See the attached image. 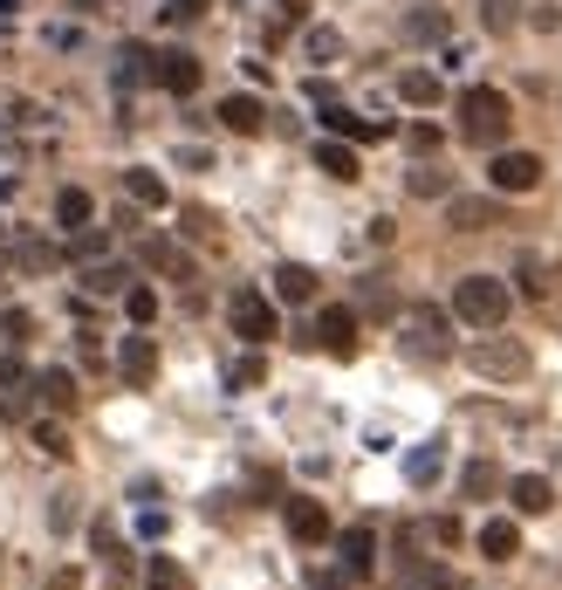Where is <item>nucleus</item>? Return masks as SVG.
I'll return each instance as SVG.
<instances>
[{"instance_id": "f257e3e1", "label": "nucleus", "mask_w": 562, "mask_h": 590, "mask_svg": "<svg viewBox=\"0 0 562 590\" xmlns=\"http://www.w3.org/2000/svg\"><path fill=\"white\" fill-rule=\"evenodd\" d=\"M508 124H514V103H508V90H488V83L460 90V138H466V144H488V151H501Z\"/></svg>"}, {"instance_id": "f03ea898", "label": "nucleus", "mask_w": 562, "mask_h": 590, "mask_svg": "<svg viewBox=\"0 0 562 590\" xmlns=\"http://www.w3.org/2000/svg\"><path fill=\"white\" fill-rule=\"evenodd\" d=\"M508 309H514V289L501 282V274H466V282L453 289V317L466 330H501Z\"/></svg>"}, {"instance_id": "7ed1b4c3", "label": "nucleus", "mask_w": 562, "mask_h": 590, "mask_svg": "<svg viewBox=\"0 0 562 590\" xmlns=\"http://www.w3.org/2000/svg\"><path fill=\"white\" fill-rule=\"evenodd\" d=\"M405 358H419V364H439V358H453V317L446 309H432V302H412L405 309Z\"/></svg>"}, {"instance_id": "20e7f679", "label": "nucleus", "mask_w": 562, "mask_h": 590, "mask_svg": "<svg viewBox=\"0 0 562 590\" xmlns=\"http://www.w3.org/2000/svg\"><path fill=\"white\" fill-rule=\"evenodd\" d=\"M466 364L480 371V378H494V384H521V378H529V343H521V337H480L473 350H466Z\"/></svg>"}, {"instance_id": "39448f33", "label": "nucleus", "mask_w": 562, "mask_h": 590, "mask_svg": "<svg viewBox=\"0 0 562 590\" xmlns=\"http://www.w3.org/2000/svg\"><path fill=\"white\" fill-rule=\"evenodd\" d=\"M227 323H233V337H240V343H254V350L281 330L274 302H268L261 289H233V296H227Z\"/></svg>"}, {"instance_id": "423d86ee", "label": "nucleus", "mask_w": 562, "mask_h": 590, "mask_svg": "<svg viewBox=\"0 0 562 590\" xmlns=\"http://www.w3.org/2000/svg\"><path fill=\"white\" fill-rule=\"evenodd\" d=\"M501 220H508V207L494 200V192H446V227L453 233H488Z\"/></svg>"}, {"instance_id": "0eeeda50", "label": "nucleus", "mask_w": 562, "mask_h": 590, "mask_svg": "<svg viewBox=\"0 0 562 590\" xmlns=\"http://www.w3.org/2000/svg\"><path fill=\"white\" fill-rule=\"evenodd\" d=\"M488 186L501 192V200H514V192H535V186H542V159H535V151H494Z\"/></svg>"}, {"instance_id": "6e6552de", "label": "nucleus", "mask_w": 562, "mask_h": 590, "mask_svg": "<svg viewBox=\"0 0 562 590\" xmlns=\"http://www.w3.org/2000/svg\"><path fill=\"white\" fill-rule=\"evenodd\" d=\"M337 563H343V577H350V583H364V577L378 570V529H371V522L343 529V536H337Z\"/></svg>"}, {"instance_id": "1a4fd4ad", "label": "nucleus", "mask_w": 562, "mask_h": 590, "mask_svg": "<svg viewBox=\"0 0 562 590\" xmlns=\"http://www.w3.org/2000/svg\"><path fill=\"white\" fill-rule=\"evenodd\" d=\"M281 522H289V542H302V549H315V542H330V508L323 501H281Z\"/></svg>"}, {"instance_id": "9d476101", "label": "nucleus", "mask_w": 562, "mask_h": 590, "mask_svg": "<svg viewBox=\"0 0 562 590\" xmlns=\"http://www.w3.org/2000/svg\"><path fill=\"white\" fill-rule=\"evenodd\" d=\"M315 343L330 350V358H357V309H343V302H330L323 317H315Z\"/></svg>"}, {"instance_id": "9b49d317", "label": "nucleus", "mask_w": 562, "mask_h": 590, "mask_svg": "<svg viewBox=\"0 0 562 590\" xmlns=\"http://www.w3.org/2000/svg\"><path fill=\"white\" fill-rule=\"evenodd\" d=\"M323 131H330V138H391L384 117H357V110H343V103H323Z\"/></svg>"}, {"instance_id": "f8f14e48", "label": "nucleus", "mask_w": 562, "mask_h": 590, "mask_svg": "<svg viewBox=\"0 0 562 590\" xmlns=\"http://www.w3.org/2000/svg\"><path fill=\"white\" fill-rule=\"evenodd\" d=\"M480 557H488V563H514L521 557V522H508V516L480 522Z\"/></svg>"}, {"instance_id": "ddd939ff", "label": "nucleus", "mask_w": 562, "mask_h": 590, "mask_svg": "<svg viewBox=\"0 0 562 590\" xmlns=\"http://www.w3.org/2000/svg\"><path fill=\"white\" fill-rule=\"evenodd\" d=\"M117 371H124L131 384H151L158 378V343L138 330V337H124V350H117Z\"/></svg>"}, {"instance_id": "4468645a", "label": "nucleus", "mask_w": 562, "mask_h": 590, "mask_svg": "<svg viewBox=\"0 0 562 590\" xmlns=\"http://www.w3.org/2000/svg\"><path fill=\"white\" fill-rule=\"evenodd\" d=\"M508 501H514V516H549V508H555V488H549L542 474H514V481H508Z\"/></svg>"}, {"instance_id": "2eb2a0df", "label": "nucleus", "mask_w": 562, "mask_h": 590, "mask_svg": "<svg viewBox=\"0 0 562 590\" xmlns=\"http://www.w3.org/2000/svg\"><path fill=\"white\" fill-rule=\"evenodd\" d=\"M158 83H165L172 97H192V90H199V56L165 49V56H158Z\"/></svg>"}, {"instance_id": "dca6fc26", "label": "nucleus", "mask_w": 562, "mask_h": 590, "mask_svg": "<svg viewBox=\"0 0 562 590\" xmlns=\"http://www.w3.org/2000/svg\"><path fill=\"white\" fill-rule=\"evenodd\" d=\"M220 124H227V131H240V138H254V131L268 124V103L240 90V97H227V103H220Z\"/></svg>"}, {"instance_id": "f3484780", "label": "nucleus", "mask_w": 562, "mask_h": 590, "mask_svg": "<svg viewBox=\"0 0 562 590\" xmlns=\"http://www.w3.org/2000/svg\"><path fill=\"white\" fill-rule=\"evenodd\" d=\"M274 302H315V268L281 261V268H274Z\"/></svg>"}, {"instance_id": "a211bd4d", "label": "nucleus", "mask_w": 562, "mask_h": 590, "mask_svg": "<svg viewBox=\"0 0 562 590\" xmlns=\"http://www.w3.org/2000/svg\"><path fill=\"white\" fill-rule=\"evenodd\" d=\"M439 467H446V440H425V447L405 453V481H412V488H432Z\"/></svg>"}, {"instance_id": "6ab92c4d", "label": "nucleus", "mask_w": 562, "mask_h": 590, "mask_svg": "<svg viewBox=\"0 0 562 590\" xmlns=\"http://www.w3.org/2000/svg\"><path fill=\"white\" fill-rule=\"evenodd\" d=\"M34 384H42V406L49 412H76V399H83V391H76V371H62V364H49Z\"/></svg>"}, {"instance_id": "aec40b11", "label": "nucleus", "mask_w": 562, "mask_h": 590, "mask_svg": "<svg viewBox=\"0 0 562 590\" xmlns=\"http://www.w3.org/2000/svg\"><path fill=\"white\" fill-rule=\"evenodd\" d=\"M56 220H62L69 233H83V227L97 220V200H90L83 186H62V192H56Z\"/></svg>"}, {"instance_id": "412c9836", "label": "nucleus", "mask_w": 562, "mask_h": 590, "mask_svg": "<svg viewBox=\"0 0 562 590\" xmlns=\"http://www.w3.org/2000/svg\"><path fill=\"white\" fill-rule=\"evenodd\" d=\"M398 590H466V583H460V570H446V563H412L405 577H398Z\"/></svg>"}, {"instance_id": "4be33fe9", "label": "nucleus", "mask_w": 562, "mask_h": 590, "mask_svg": "<svg viewBox=\"0 0 562 590\" xmlns=\"http://www.w3.org/2000/svg\"><path fill=\"white\" fill-rule=\"evenodd\" d=\"M117 62H124V69H117V83H158V56L144 42H124V49H117Z\"/></svg>"}, {"instance_id": "5701e85b", "label": "nucleus", "mask_w": 562, "mask_h": 590, "mask_svg": "<svg viewBox=\"0 0 562 590\" xmlns=\"http://www.w3.org/2000/svg\"><path fill=\"white\" fill-rule=\"evenodd\" d=\"M14 268H21V274H56V268H62V248H56V241H21V248H14Z\"/></svg>"}, {"instance_id": "b1692460", "label": "nucleus", "mask_w": 562, "mask_h": 590, "mask_svg": "<svg viewBox=\"0 0 562 590\" xmlns=\"http://www.w3.org/2000/svg\"><path fill=\"white\" fill-rule=\"evenodd\" d=\"M398 97H405L412 110H432L439 103V76L432 69H405V76H398Z\"/></svg>"}, {"instance_id": "393cba45", "label": "nucleus", "mask_w": 562, "mask_h": 590, "mask_svg": "<svg viewBox=\"0 0 562 590\" xmlns=\"http://www.w3.org/2000/svg\"><path fill=\"white\" fill-rule=\"evenodd\" d=\"M315 166H323L330 179H357V151H350V138H323V144H315Z\"/></svg>"}, {"instance_id": "a878e982", "label": "nucleus", "mask_w": 562, "mask_h": 590, "mask_svg": "<svg viewBox=\"0 0 562 590\" xmlns=\"http://www.w3.org/2000/svg\"><path fill=\"white\" fill-rule=\"evenodd\" d=\"M521 8H529V0H480V28H488V34H514Z\"/></svg>"}, {"instance_id": "bb28decb", "label": "nucleus", "mask_w": 562, "mask_h": 590, "mask_svg": "<svg viewBox=\"0 0 562 590\" xmlns=\"http://www.w3.org/2000/svg\"><path fill=\"white\" fill-rule=\"evenodd\" d=\"M124 282H131V268H117V261H90L83 268V289L90 296H124Z\"/></svg>"}, {"instance_id": "cd10ccee", "label": "nucleus", "mask_w": 562, "mask_h": 590, "mask_svg": "<svg viewBox=\"0 0 562 590\" xmlns=\"http://www.w3.org/2000/svg\"><path fill=\"white\" fill-rule=\"evenodd\" d=\"M124 317H131L138 330L158 323V289H151V282H131V289H124Z\"/></svg>"}, {"instance_id": "c85d7f7f", "label": "nucleus", "mask_w": 562, "mask_h": 590, "mask_svg": "<svg viewBox=\"0 0 562 590\" xmlns=\"http://www.w3.org/2000/svg\"><path fill=\"white\" fill-rule=\"evenodd\" d=\"M124 192H131L138 207H151V213L165 207V179H158V172H144V166H138V172H124Z\"/></svg>"}, {"instance_id": "c756f323", "label": "nucleus", "mask_w": 562, "mask_h": 590, "mask_svg": "<svg viewBox=\"0 0 562 590\" xmlns=\"http://www.w3.org/2000/svg\"><path fill=\"white\" fill-rule=\"evenodd\" d=\"M144 261H151V268H165V274H179V282H192V261H185L172 241H144Z\"/></svg>"}, {"instance_id": "7c9ffc66", "label": "nucleus", "mask_w": 562, "mask_h": 590, "mask_svg": "<svg viewBox=\"0 0 562 590\" xmlns=\"http://www.w3.org/2000/svg\"><path fill=\"white\" fill-rule=\"evenodd\" d=\"M34 447H42L49 460H69V453H76V447H69V432H62L56 419H34Z\"/></svg>"}, {"instance_id": "2f4dec72", "label": "nucleus", "mask_w": 562, "mask_h": 590, "mask_svg": "<svg viewBox=\"0 0 562 590\" xmlns=\"http://www.w3.org/2000/svg\"><path fill=\"white\" fill-rule=\"evenodd\" d=\"M514 282H521V296H549V261H535V254H521V268H514Z\"/></svg>"}, {"instance_id": "473e14b6", "label": "nucleus", "mask_w": 562, "mask_h": 590, "mask_svg": "<svg viewBox=\"0 0 562 590\" xmlns=\"http://www.w3.org/2000/svg\"><path fill=\"white\" fill-rule=\"evenodd\" d=\"M144 583H151V590H185V570H179L172 557H151V563H144Z\"/></svg>"}, {"instance_id": "72a5a7b5", "label": "nucleus", "mask_w": 562, "mask_h": 590, "mask_svg": "<svg viewBox=\"0 0 562 590\" xmlns=\"http://www.w3.org/2000/svg\"><path fill=\"white\" fill-rule=\"evenodd\" d=\"M494 481H501V474H494V467H488V460H466V474H460V488H466V501H480V494H494Z\"/></svg>"}, {"instance_id": "f704fd0d", "label": "nucleus", "mask_w": 562, "mask_h": 590, "mask_svg": "<svg viewBox=\"0 0 562 590\" xmlns=\"http://www.w3.org/2000/svg\"><path fill=\"white\" fill-rule=\"evenodd\" d=\"M405 186L419 192V200H446V192H453V186H446V172H432V166H419V172H412Z\"/></svg>"}, {"instance_id": "c9c22d12", "label": "nucleus", "mask_w": 562, "mask_h": 590, "mask_svg": "<svg viewBox=\"0 0 562 590\" xmlns=\"http://www.w3.org/2000/svg\"><path fill=\"white\" fill-rule=\"evenodd\" d=\"M309 56H315V62H337V56H343V34H337V28H309Z\"/></svg>"}, {"instance_id": "e433bc0d", "label": "nucleus", "mask_w": 562, "mask_h": 590, "mask_svg": "<svg viewBox=\"0 0 562 590\" xmlns=\"http://www.w3.org/2000/svg\"><path fill=\"white\" fill-rule=\"evenodd\" d=\"M261 378H268V364H261V358H240V364L227 371V384H233V391H248V384H261Z\"/></svg>"}, {"instance_id": "4c0bfd02", "label": "nucleus", "mask_w": 562, "mask_h": 590, "mask_svg": "<svg viewBox=\"0 0 562 590\" xmlns=\"http://www.w3.org/2000/svg\"><path fill=\"white\" fill-rule=\"evenodd\" d=\"M405 34H412V42H432V34H446V21H439V14H412Z\"/></svg>"}, {"instance_id": "58836bf2", "label": "nucleus", "mask_w": 562, "mask_h": 590, "mask_svg": "<svg viewBox=\"0 0 562 590\" xmlns=\"http://www.w3.org/2000/svg\"><path fill=\"white\" fill-rule=\"evenodd\" d=\"M103 248H110V241H103V233H97V227H83V233H76V261H97Z\"/></svg>"}, {"instance_id": "ea45409f", "label": "nucleus", "mask_w": 562, "mask_h": 590, "mask_svg": "<svg viewBox=\"0 0 562 590\" xmlns=\"http://www.w3.org/2000/svg\"><path fill=\"white\" fill-rule=\"evenodd\" d=\"M405 138H412V151H419V159H425V151H439V131H432V124H412Z\"/></svg>"}, {"instance_id": "a19ab883", "label": "nucleus", "mask_w": 562, "mask_h": 590, "mask_svg": "<svg viewBox=\"0 0 562 590\" xmlns=\"http://www.w3.org/2000/svg\"><path fill=\"white\" fill-rule=\"evenodd\" d=\"M49 590H83V570H56V583Z\"/></svg>"}, {"instance_id": "79ce46f5", "label": "nucleus", "mask_w": 562, "mask_h": 590, "mask_svg": "<svg viewBox=\"0 0 562 590\" xmlns=\"http://www.w3.org/2000/svg\"><path fill=\"white\" fill-rule=\"evenodd\" d=\"M185 14H199V0H172V21H185Z\"/></svg>"}, {"instance_id": "37998d69", "label": "nucleus", "mask_w": 562, "mask_h": 590, "mask_svg": "<svg viewBox=\"0 0 562 590\" xmlns=\"http://www.w3.org/2000/svg\"><path fill=\"white\" fill-rule=\"evenodd\" d=\"M315 590H343V583H337V577H315Z\"/></svg>"}, {"instance_id": "c03bdc74", "label": "nucleus", "mask_w": 562, "mask_h": 590, "mask_svg": "<svg viewBox=\"0 0 562 590\" xmlns=\"http://www.w3.org/2000/svg\"><path fill=\"white\" fill-rule=\"evenodd\" d=\"M8 14H14V0H0V21H8Z\"/></svg>"}]
</instances>
